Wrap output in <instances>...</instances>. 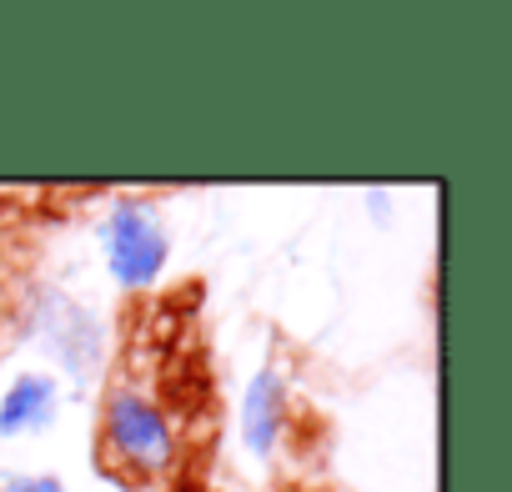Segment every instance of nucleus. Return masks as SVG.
<instances>
[{
    "label": "nucleus",
    "mask_w": 512,
    "mask_h": 492,
    "mask_svg": "<svg viewBox=\"0 0 512 492\" xmlns=\"http://www.w3.org/2000/svg\"><path fill=\"white\" fill-rule=\"evenodd\" d=\"M26 337H36V347L71 382H81V387L96 382L101 367H106V327H101V317L86 302H76V297H66L56 287L36 292V302H31V332Z\"/></svg>",
    "instance_id": "3"
},
{
    "label": "nucleus",
    "mask_w": 512,
    "mask_h": 492,
    "mask_svg": "<svg viewBox=\"0 0 512 492\" xmlns=\"http://www.w3.org/2000/svg\"><path fill=\"white\" fill-rule=\"evenodd\" d=\"M236 432L251 462H272L282 437H287V382L277 367H256L246 392H241V412H236Z\"/></svg>",
    "instance_id": "4"
},
{
    "label": "nucleus",
    "mask_w": 512,
    "mask_h": 492,
    "mask_svg": "<svg viewBox=\"0 0 512 492\" xmlns=\"http://www.w3.org/2000/svg\"><path fill=\"white\" fill-rule=\"evenodd\" d=\"M0 492H66L56 472H0Z\"/></svg>",
    "instance_id": "6"
},
{
    "label": "nucleus",
    "mask_w": 512,
    "mask_h": 492,
    "mask_svg": "<svg viewBox=\"0 0 512 492\" xmlns=\"http://www.w3.org/2000/svg\"><path fill=\"white\" fill-rule=\"evenodd\" d=\"M101 447L136 477H161L176 462V427L166 407L136 387H111L101 402Z\"/></svg>",
    "instance_id": "2"
},
{
    "label": "nucleus",
    "mask_w": 512,
    "mask_h": 492,
    "mask_svg": "<svg viewBox=\"0 0 512 492\" xmlns=\"http://www.w3.org/2000/svg\"><path fill=\"white\" fill-rule=\"evenodd\" d=\"M367 206H372V221H382V226L392 221V211H387V206H392V191L372 186V191H367Z\"/></svg>",
    "instance_id": "7"
},
{
    "label": "nucleus",
    "mask_w": 512,
    "mask_h": 492,
    "mask_svg": "<svg viewBox=\"0 0 512 492\" xmlns=\"http://www.w3.org/2000/svg\"><path fill=\"white\" fill-rule=\"evenodd\" d=\"M96 246L106 277L121 292H151L171 267V231L151 201H111V211L96 221Z\"/></svg>",
    "instance_id": "1"
},
{
    "label": "nucleus",
    "mask_w": 512,
    "mask_h": 492,
    "mask_svg": "<svg viewBox=\"0 0 512 492\" xmlns=\"http://www.w3.org/2000/svg\"><path fill=\"white\" fill-rule=\"evenodd\" d=\"M61 377L46 367H26L0 392V437H41L61 422Z\"/></svg>",
    "instance_id": "5"
}]
</instances>
